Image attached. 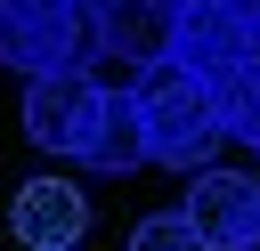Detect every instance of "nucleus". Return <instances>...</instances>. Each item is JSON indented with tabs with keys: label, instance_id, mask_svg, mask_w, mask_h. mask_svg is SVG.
<instances>
[{
	"label": "nucleus",
	"instance_id": "obj_10",
	"mask_svg": "<svg viewBox=\"0 0 260 251\" xmlns=\"http://www.w3.org/2000/svg\"><path fill=\"white\" fill-rule=\"evenodd\" d=\"M0 8H8V0H0Z\"/></svg>",
	"mask_w": 260,
	"mask_h": 251
},
{
	"label": "nucleus",
	"instance_id": "obj_1",
	"mask_svg": "<svg viewBox=\"0 0 260 251\" xmlns=\"http://www.w3.org/2000/svg\"><path fill=\"white\" fill-rule=\"evenodd\" d=\"M130 97H138V113H146V146H154V162H162V170H203V162H211V146L228 138L219 81L187 73L179 57H171V65H146V73L130 81Z\"/></svg>",
	"mask_w": 260,
	"mask_h": 251
},
{
	"label": "nucleus",
	"instance_id": "obj_6",
	"mask_svg": "<svg viewBox=\"0 0 260 251\" xmlns=\"http://www.w3.org/2000/svg\"><path fill=\"white\" fill-rule=\"evenodd\" d=\"M106 57H122L130 73L171 65L179 57V0H106Z\"/></svg>",
	"mask_w": 260,
	"mask_h": 251
},
{
	"label": "nucleus",
	"instance_id": "obj_3",
	"mask_svg": "<svg viewBox=\"0 0 260 251\" xmlns=\"http://www.w3.org/2000/svg\"><path fill=\"white\" fill-rule=\"evenodd\" d=\"M106 97L114 89L98 73H81V65L41 73V81H24V138L49 146V154H81L89 130H98V113H106Z\"/></svg>",
	"mask_w": 260,
	"mask_h": 251
},
{
	"label": "nucleus",
	"instance_id": "obj_9",
	"mask_svg": "<svg viewBox=\"0 0 260 251\" xmlns=\"http://www.w3.org/2000/svg\"><path fill=\"white\" fill-rule=\"evenodd\" d=\"M130 251H211V243L187 227V211H154V219H138Z\"/></svg>",
	"mask_w": 260,
	"mask_h": 251
},
{
	"label": "nucleus",
	"instance_id": "obj_4",
	"mask_svg": "<svg viewBox=\"0 0 260 251\" xmlns=\"http://www.w3.org/2000/svg\"><path fill=\"white\" fill-rule=\"evenodd\" d=\"M179 211H187V227H195L211 251H260V178H244V170H203Z\"/></svg>",
	"mask_w": 260,
	"mask_h": 251
},
{
	"label": "nucleus",
	"instance_id": "obj_8",
	"mask_svg": "<svg viewBox=\"0 0 260 251\" xmlns=\"http://www.w3.org/2000/svg\"><path fill=\"white\" fill-rule=\"evenodd\" d=\"M219 113H228V138H244L260 154V65H244L236 81H219Z\"/></svg>",
	"mask_w": 260,
	"mask_h": 251
},
{
	"label": "nucleus",
	"instance_id": "obj_2",
	"mask_svg": "<svg viewBox=\"0 0 260 251\" xmlns=\"http://www.w3.org/2000/svg\"><path fill=\"white\" fill-rule=\"evenodd\" d=\"M179 65L203 81L260 65V0H179Z\"/></svg>",
	"mask_w": 260,
	"mask_h": 251
},
{
	"label": "nucleus",
	"instance_id": "obj_5",
	"mask_svg": "<svg viewBox=\"0 0 260 251\" xmlns=\"http://www.w3.org/2000/svg\"><path fill=\"white\" fill-rule=\"evenodd\" d=\"M8 227H16V243H24V251H73V243H81V227H89V194H81V186H65V178H32V186H16Z\"/></svg>",
	"mask_w": 260,
	"mask_h": 251
},
{
	"label": "nucleus",
	"instance_id": "obj_7",
	"mask_svg": "<svg viewBox=\"0 0 260 251\" xmlns=\"http://www.w3.org/2000/svg\"><path fill=\"white\" fill-rule=\"evenodd\" d=\"M81 162H89V170H106V178H130L138 162H154V146H146V113H138V97H130V89H114V97H106V113H98V130H89Z\"/></svg>",
	"mask_w": 260,
	"mask_h": 251
}]
</instances>
